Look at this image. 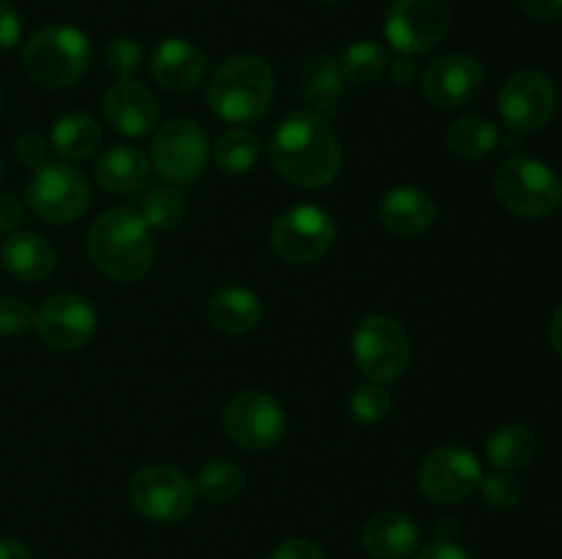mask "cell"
Wrapping results in <instances>:
<instances>
[{
    "mask_svg": "<svg viewBox=\"0 0 562 559\" xmlns=\"http://www.w3.org/2000/svg\"><path fill=\"white\" fill-rule=\"evenodd\" d=\"M272 164L289 184L318 190L338 179L340 173V142L329 129L327 118L313 110H296L285 115L274 129Z\"/></svg>",
    "mask_w": 562,
    "mask_h": 559,
    "instance_id": "1",
    "label": "cell"
},
{
    "mask_svg": "<svg viewBox=\"0 0 562 559\" xmlns=\"http://www.w3.org/2000/svg\"><path fill=\"white\" fill-rule=\"evenodd\" d=\"M88 252L110 280L137 283L154 263L151 230L132 208H110L88 230Z\"/></svg>",
    "mask_w": 562,
    "mask_h": 559,
    "instance_id": "2",
    "label": "cell"
},
{
    "mask_svg": "<svg viewBox=\"0 0 562 559\" xmlns=\"http://www.w3.org/2000/svg\"><path fill=\"white\" fill-rule=\"evenodd\" d=\"M274 75L272 66L258 55H234L223 60L206 88V102L231 124H252L272 107Z\"/></svg>",
    "mask_w": 562,
    "mask_h": 559,
    "instance_id": "3",
    "label": "cell"
},
{
    "mask_svg": "<svg viewBox=\"0 0 562 559\" xmlns=\"http://www.w3.org/2000/svg\"><path fill=\"white\" fill-rule=\"evenodd\" d=\"M91 64V42L75 25H47L27 38L22 69L36 85H75Z\"/></svg>",
    "mask_w": 562,
    "mask_h": 559,
    "instance_id": "4",
    "label": "cell"
},
{
    "mask_svg": "<svg viewBox=\"0 0 562 559\" xmlns=\"http://www.w3.org/2000/svg\"><path fill=\"white\" fill-rule=\"evenodd\" d=\"M494 195L521 219H543L562 203V181L536 157H510L494 173Z\"/></svg>",
    "mask_w": 562,
    "mask_h": 559,
    "instance_id": "5",
    "label": "cell"
},
{
    "mask_svg": "<svg viewBox=\"0 0 562 559\" xmlns=\"http://www.w3.org/2000/svg\"><path fill=\"white\" fill-rule=\"evenodd\" d=\"M355 362L368 381L393 384L406 373L412 362V340L393 316L373 312L366 316L351 338Z\"/></svg>",
    "mask_w": 562,
    "mask_h": 559,
    "instance_id": "6",
    "label": "cell"
},
{
    "mask_svg": "<svg viewBox=\"0 0 562 559\" xmlns=\"http://www.w3.org/2000/svg\"><path fill=\"white\" fill-rule=\"evenodd\" d=\"M195 482L168 464L143 466L130 480V502L146 521L179 524L195 507Z\"/></svg>",
    "mask_w": 562,
    "mask_h": 559,
    "instance_id": "7",
    "label": "cell"
},
{
    "mask_svg": "<svg viewBox=\"0 0 562 559\" xmlns=\"http://www.w3.org/2000/svg\"><path fill=\"white\" fill-rule=\"evenodd\" d=\"M27 206L44 223L69 225L91 206V186L71 164H42L27 184Z\"/></svg>",
    "mask_w": 562,
    "mask_h": 559,
    "instance_id": "8",
    "label": "cell"
},
{
    "mask_svg": "<svg viewBox=\"0 0 562 559\" xmlns=\"http://www.w3.org/2000/svg\"><path fill=\"white\" fill-rule=\"evenodd\" d=\"M448 0H395L384 16V36L401 55H423L445 42L450 31Z\"/></svg>",
    "mask_w": 562,
    "mask_h": 559,
    "instance_id": "9",
    "label": "cell"
},
{
    "mask_svg": "<svg viewBox=\"0 0 562 559\" xmlns=\"http://www.w3.org/2000/svg\"><path fill=\"white\" fill-rule=\"evenodd\" d=\"M209 137L195 121L173 118L154 135L151 164L165 181L176 186L201 179L209 164Z\"/></svg>",
    "mask_w": 562,
    "mask_h": 559,
    "instance_id": "10",
    "label": "cell"
},
{
    "mask_svg": "<svg viewBox=\"0 0 562 559\" xmlns=\"http://www.w3.org/2000/svg\"><path fill=\"white\" fill-rule=\"evenodd\" d=\"M558 104L560 91L554 80L536 69L516 71L514 77H508L497 99L503 121L521 135H532L552 124V118L558 115Z\"/></svg>",
    "mask_w": 562,
    "mask_h": 559,
    "instance_id": "11",
    "label": "cell"
},
{
    "mask_svg": "<svg viewBox=\"0 0 562 559\" xmlns=\"http://www.w3.org/2000/svg\"><path fill=\"white\" fill-rule=\"evenodd\" d=\"M335 219L313 203H300L274 219L269 244L274 255L289 263H313L333 247Z\"/></svg>",
    "mask_w": 562,
    "mask_h": 559,
    "instance_id": "12",
    "label": "cell"
},
{
    "mask_svg": "<svg viewBox=\"0 0 562 559\" xmlns=\"http://www.w3.org/2000/svg\"><path fill=\"white\" fill-rule=\"evenodd\" d=\"M225 433L245 449H269L283 438L285 411L278 400L261 389L234 395L223 414Z\"/></svg>",
    "mask_w": 562,
    "mask_h": 559,
    "instance_id": "13",
    "label": "cell"
},
{
    "mask_svg": "<svg viewBox=\"0 0 562 559\" xmlns=\"http://www.w3.org/2000/svg\"><path fill=\"white\" fill-rule=\"evenodd\" d=\"M483 480V466L477 455L467 447H439L423 460L417 486L434 504H453L477 491Z\"/></svg>",
    "mask_w": 562,
    "mask_h": 559,
    "instance_id": "14",
    "label": "cell"
},
{
    "mask_svg": "<svg viewBox=\"0 0 562 559\" xmlns=\"http://www.w3.org/2000/svg\"><path fill=\"white\" fill-rule=\"evenodd\" d=\"M97 310L88 299L77 294H55L42 301L36 310L33 327H36L38 338L49 345V349L71 351L82 349L88 340L97 334Z\"/></svg>",
    "mask_w": 562,
    "mask_h": 559,
    "instance_id": "15",
    "label": "cell"
},
{
    "mask_svg": "<svg viewBox=\"0 0 562 559\" xmlns=\"http://www.w3.org/2000/svg\"><path fill=\"white\" fill-rule=\"evenodd\" d=\"M486 82V69L464 53L442 55L423 71V96L437 110H459L470 104Z\"/></svg>",
    "mask_w": 562,
    "mask_h": 559,
    "instance_id": "16",
    "label": "cell"
},
{
    "mask_svg": "<svg viewBox=\"0 0 562 559\" xmlns=\"http://www.w3.org/2000/svg\"><path fill=\"white\" fill-rule=\"evenodd\" d=\"M104 118L119 135L146 137L159 121V104L146 85L119 80L104 93Z\"/></svg>",
    "mask_w": 562,
    "mask_h": 559,
    "instance_id": "17",
    "label": "cell"
},
{
    "mask_svg": "<svg viewBox=\"0 0 562 559\" xmlns=\"http://www.w3.org/2000/svg\"><path fill=\"white\" fill-rule=\"evenodd\" d=\"M151 77L170 93H187L206 77V55L187 38H165L148 60Z\"/></svg>",
    "mask_w": 562,
    "mask_h": 559,
    "instance_id": "18",
    "label": "cell"
},
{
    "mask_svg": "<svg viewBox=\"0 0 562 559\" xmlns=\"http://www.w3.org/2000/svg\"><path fill=\"white\" fill-rule=\"evenodd\" d=\"M362 548L373 559H406L420 546V526L398 510H382L362 526Z\"/></svg>",
    "mask_w": 562,
    "mask_h": 559,
    "instance_id": "19",
    "label": "cell"
},
{
    "mask_svg": "<svg viewBox=\"0 0 562 559\" xmlns=\"http://www.w3.org/2000/svg\"><path fill=\"white\" fill-rule=\"evenodd\" d=\"M437 201L420 186H395L379 201V219L395 236H420L437 223Z\"/></svg>",
    "mask_w": 562,
    "mask_h": 559,
    "instance_id": "20",
    "label": "cell"
},
{
    "mask_svg": "<svg viewBox=\"0 0 562 559\" xmlns=\"http://www.w3.org/2000/svg\"><path fill=\"white\" fill-rule=\"evenodd\" d=\"M300 93L313 104V113L333 115L344 96V75L333 53H313L300 66Z\"/></svg>",
    "mask_w": 562,
    "mask_h": 559,
    "instance_id": "21",
    "label": "cell"
},
{
    "mask_svg": "<svg viewBox=\"0 0 562 559\" xmlns=\"http://www.w3.org/2000/svg\"><path fill=\"white\" fill-rule=\"evenodd\" d=\"M0 261L11 277L22 283H42L55 269V250L38 233H11L0 247Z\"/></svg>",
    "mask_w": 562,
    "mask_h": 559,
    "instance_id": "22",
    "label": "cell"
},
{
    "mask_svg": "<svg viewBox=\"0 0 562 559\" xmlns=\"http://www.w3.org/2000/svg\"><path fill=\"white\" fill-rule=\"evenodd\" d=\"M209 321L214 329L225 334H245L256 329L263 318V305L256 290L241 288V285H228L220 288L209 299Z\"/></svg>",
    "mask_w": 562,
    "mask_h": 559,
    "instance_id": "23",
    "label": "cell"
},
{
    "mask_svg": "<svg viewBox=\"0 0 562 559\" xmlns=\"http://www.w3.org/2000/svg\"><path fill=\"white\" fill-rule=\"evenodd\" d=\"M97 181L108 192L124 195V192L140 190L148 175V157L135 146H110L97 159Z\"/></svg>",
    "mask_w": 562,
    "mask_h": 559,
    "instance_id": "24",
    "label": "cell"
},
{
    "mask_svg": "<svg viewBox=\"0 0 562 559\" xmlns=\"http://www.w3.org/2000/svg\"><path fill=\"white\" fill-rule=\"evenodd\" d=\"M99 142H102V126L91 113H82V110H71L55 118L53 132H49V146L58 151V157L71 159V162L91 157Z\"/></svg>",
    "mask_w": 562,
    "mask_h": 559,
    "instance_id": "25",
    "label": "cell"
},
{
    "mask_svg": "<svg viewBox=\"0 0 562 559\" xmlns=\"http://www.w3.org/2000/svg\"><path fill=\"white\" fill-rule=\"evenodd\" d=\"M486 455L497 471H519L536 460L538 436L527 425H505L486 442Z\"/></svg>",
    "mask_w": 562,
    "mask_h": 559,
    "instance_id": "26",
    "label": "cell"
},
{
    "mask_svg": "<svg viewBox=\"0 0 562 559\" xmlns=\"http://www.w3.org/2000/svg\"><path fill=\"white\" fill-rule=\"evenodd\" d=\"M499 129L483 115H464L453 121L448 129V148L453 157L475 162V159L488 157L497 148Z\"/></svg>",
    "mask_w": 562,
    "mask_h": 559,
    "instance_id": "27",
    "label": "cell"
},
{
    "mask_svg": "<svg viewBox=\"0 0 562 559\" xmlns=\"http://www.w3.org/2000/svg\"><path fill=\"white\" fill-rule=\"evenodd\" d=\"M261 140L252 129H228L214 146V164L228 175H245L256 168Z\"/></svg>",
    "mask_w": 562,
    "mask_h": 559,
    "instance_id": "28",
    "label": "cell"
},
{
    "mask_svg": "<svg viewBox=\"0 0 562 559\" xmlns=\"http://www.w3.org/2000/svg\"><path fill=\"white\" fill-rule=\"evenodd\" d=\"M344 82L351 85H371L387 71V53L376 42H355L338 58Z\"/></svg>",
    "mask_w": 562,
    "mask_h": 559,
    "instance_id": "29",
    "label": "cell"
},
{
    "mask_svg": "<svg viewBox=\"0 0 562 559\" xmlns=\"http://www.w3.org/2000/svg\"><path fill=\"white\" fill-rule=\"evenodd\" d=\"M192 482H195V493H201L209 502L223 504L239 497L241 488H245V475L231 460H212V464H206L198 471Z\"/></svg>",
    "mask_w": 562,
    "mask_h": 559,
    "instance_id": "30",
    "label": "cell"
},
{
    "mask_svg": "<svg viewBox=\"0 0 562 559\" xmlns=\"http://www.w3.org/2000/svg\"><path fill=\"white\" fill-rule=\"evenodd\" d=\"M140 217L146 219L148 228H179L181 219L187 217L184 195H181L179 190H170V186H154V190H148L146 195H143Z\"/></svg>",
    "mask_w": 562,
    "mask_h": 559,
    "instance_id": "31",
    "label": "cell"
},
{
    "mask_svg": "<svg viewBox=\"0 0 562 559\" xmlns=\"http://www.w3.org/2000/svg\"><path fill=\"white\" fill-rule=\"evenodd\" d=\"M351 417L362 425H379L382 420H387V414L393 411V398L384 389V384L366 381L351 392L349 398Z\"/></svg>",
    "mask_w": 562,
    "mask_h": 559,
    "instance_id": "32",
    "label": "cell"
},
{
    "mask_svg": "<svg viewBox=\"0 0 562 559\" xmlns=\"http://www.w3.org/2000/svg\"><path fill=\"white\" fill-rule=\"evenodd\" d=\"M143 66V49L135 38L115 36L104 47V69L115 75L119 80H132L137 69Z\"/></svg>",
    "mask_w": 562,
    "mask_h": 559,
    "instance_id": "33",
    "label": "cell"
},
{
    "mask_svg": "<svg viewBox=\"0 0 562 559\" xmlns=\"http://www.w3.org/2000/svg\"><path fill=\"white\" fill-rule=\"evenodd\" d=\"M483 502L494 510H510L521 502V486L510 471H494V475L483 477L481 480Z\"/></svg>",
    "mask_w": 562,
    "mask_h": 559,
    "instance_id": "34",
    "label": "cell"
},
{
    "mask_svg": "<svg viewBox=\"0 0 562 559\" xmlns=\"http://www.w3.org/2000/svg\"><path fill=\"white\" fill-rule=\"evenodd\" d=\"M33 318H36V312H33V307L27 301L14 299V296L0 299V334L3 338H14V334L27 332L33 327Z\"/></svg>",
    "mask_w": 562,
    "mask_h": 559,
    "instance_id": "35",
    "label": "cell"
},
{
    "mask_svg": "<svg viewBox=\"0 0 562 559\" xmlns=\"http://www.w3.org/2000/svg\"><path fill=\"white\" fill-rule=\"evenodd\" d=\"M14 151L16 157H20V162L27 164V168L36 170L42 168V164H47V140H44L38 132H22L14 142Z\"/></svg>",
    "mask_w": 562,
    "mask_h": 559,
    "instance_id": "36",
    "label": "cell"
},
{
    "mask_svg": "<svg viewBox=\"0 0 562 559\" xmlns=\"http://www.w3.org/2000/svg\"><path fill=\"white\" fill-rule=\"evenodd\" d=\"M269 559H327V554L322 551V546L307 537H291V540H283Z\"/></svg>",
    "mask_w": 562,
    "mask_h": 559,
    "instance_id": "37",
    "label": "cell"
},
{
    "mask_svg": "<svg viewBox=\"0 0 562 559\" xmlns=\"http://www.w3.org/2000/svg\"><path fill=\"white\" fill-rule=\"evenodd\" d=\"M22 36V20L9 0H0V49L16 47Z\"/></svg>",
    "mask_w": 562,
    "mask_h": 559,
    "instance_id": "38",
    "label": "cell"
},
{
    "mask_svg": "<svg viewBox=\"0 0 562 559\" xmlns=\"http://www.w3.org/2000/svg\"><path fill=\"white\" fill-rule=\"evenodd\" d=\"M521 11L536 22H560L562 0H519Z\"/></svg>",
    "mask_w": 562,
    "mask_h": 559,
    "instance_id": "39",
    "label": "cell"
},
{
    "mask_svg": "<svg viewBox=\"0 0 562 559\" xmlns=\"http://www.w3.org/2000/svg\"><path fill=\"white\" fill-rule=\"evenodd\" d=\"M415 559H472V557L456 540H442V537H439V540L423 546Z\"/></svg>",
    "mask_w": 562,
    "mask_h": 559,
    "instance_id": "40",
    "label": "cell"
},
{
    "mask_svg": "<svg viewBox=\"0 0 562 559\" xmlns=\"http://www.w3.org/2000/svg\"><path fill=\"white\" fill-rule=\"evenodd\" d=\"M22 223V203L11 192H0V233H11Z\"/></svg>",
    "mask_w": 562,
    "mask_h": 559,
    "instance_id": "41",
    "label": "cell"
},
{
    "mask_svg": "<svg viewBox=\"0 0 562 559\" xmlns=\"http://www.w3.org/2000/svg\"><path fill=\"white\" fill-rule=\"evenodd\" d=\"M415 77H417V66L409 55H401V58L393 60V66H390V80H393L395 85H412Z\"/></svg>",
    "mask_w": 562,
    "mask_h": 559,
    "instance_id": "42",
    "label": "cell"
},
{
    "mask_svg": "<svg viewBox=\"0 0 562 559\" xmlns=\"http://www.w3.org/2000/svg\"><path fill=\"white\" fill-rule=\"evenodd\" d=\"M0 559H33L31 548L16 537H0Z\"/></svg>",
    "mask_w": 562,
    "mask_h": 559,
    "instance_id": "43",
    "label": "cell"
},
{
    "mask_svg": "<svg viewBox=\"0 0 562 559\" xmlns=\"http://www.w3.org/2000/svg\"><path fill=\"white\" fill-rule=\"evenodd\" d=\"M549 343L562 356V305L554 310L552 321H549Z\"/></svg>",
    "mask_w": 562,
    "mask_h": 559,
    "instance_id": "44",
    "label": "cell"
},
{
    "mask_svg": "<svg viewBox=\"0 0 562 559\" xmlns=\"http://www.w3.org/2000/svg\"><path fill=\"white\" fill-rule=\"evenodd\" d=\"M456 532H459V524H456L453 518L439 521V537H442V540H456Z\"/></svg>",
    "mask_w": 562,
    "mask_h": 559,
    "instance_id": "45",
    "label": "cell"
},
{
    "mask_svg": "<svg viewBox=\"0 0 562 559\" xmlns=\"http://www.w3.org/2000/svg\"><path fill=\"white\" fill-rule=\"evenodd\" d=\"M3 104H5V96H3V85H0V110H3Z\"/></svg>",
    "mask_w": 562,
    "mask_h": 559,
    "instance_id": "46",
    "label": "cell"
},
{
    "mask_svg": "<svg viewBox=\"0 0 562 559\" xmlns=\"http://www.w3.org/2000/svg\"><path fill=\"white\" fill-rule=\"evenodd\" d=\"M318 3H327V5H335V3H340V0H318Z\"/></svg>",
    "mask_w": 562,
    "mask_h": 559,
    "instance_id": "47",
    "label": "cell"
},
{
    "mask_svg": "<svg viewBox=\"0 0 562 559\" xmlns=\"http://www.w3.org/2000/svg\"><path fill=\"white\" fill-rule=\"evenodd\" d=\"M0 175H3V162H0Z\"/></svg>",
    "mask_w": 562,
    "mask_h": 559,
    "instance_id": "48",
    "label": "cell"
}]
</instances>
